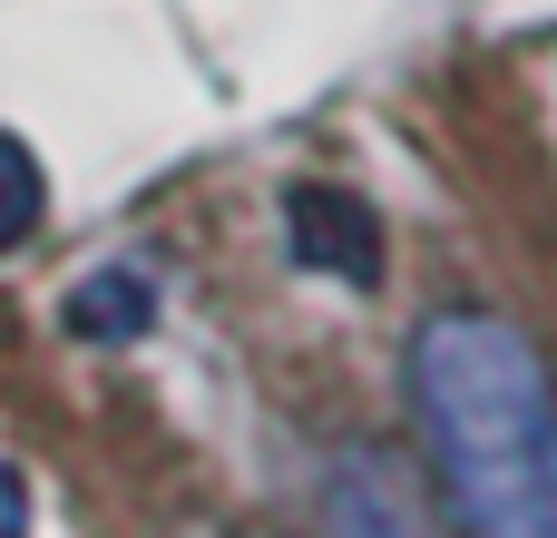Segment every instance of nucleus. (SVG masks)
<instances>
[{"label": "nucleus", "instance_id": "nucleus-1", "mask_svg": "<svg viewBox=\"0 0 557 538\" xmlns=\"http://www.w3.org/2000/svg\"><path fill=\"white\" fill-rule=\"evenodd\" d=\"M411 392L470 538H557V402L519 323L441 314L411 353Z\"/></svg>", "mask_w": 557, "mask_h": 538}, {"label": "nucleus", "instance_id": "nucleus-2", "mask_svg": "<svg viewBox=\"0 0 557 538\" xmlns=\"http://www.w3.org/2000/svg\"><path fill=\"white\" fill-rule=\"evenodd\" d=\"M284 235L313 274H343V284H372L382 274V216L352 196V186H294L284 196Z\"/></svg>", "mask_w": 557, "mask_h": 538}, {"label": "nucleus", "instance_id": "nucleus-3", "mask_svg": "<svg viewBox=\"0 0 557 538\" xmlns=\"http://www.w3.org/2000/svg\"><path fill=\"white\" fill-rule=\"evenodd\" d=\"M147 314H157L147 265H98V274L69 294V333H78V343H137Z\"/></svg>", "mask_w": 557, "mask_h": 538}, {"label": "nucleus", "instance_id": "nucleus-4", "mask_svg": "<svg viewBox=\"0 0 557 538\" xmlns=\"http://www.w3.org/2000/svg\"><path fill=\"white\" fill-rule=\"evenodd\" d=\"M333 538H431V529L411 519V500L382 461H343L333 470Z\"/></svg>", "mask_w": 557, "mask_h": 538}, {"label": "nucleus", "instance_id": "nucleus-5", "mask_svg": "<svg viewBox=\"0 0 557 538\" xmlns=\"http://www.w3.org/2000/svg\"><path fill=\"white\" fill-rule=\"evenodd\" d=\"M29 225H39V157L0 127V255H10Z\"/></svg>", "mask_w": 557, "mask_h": 538}, {"label": "nucleus", "instance_id": "nucleus-6", "mask_svg": "<svg viewBox=\"0 0 557 538\" xmlns=\"http://www.w3.org/2000/svg\"><path fill=\"white\" fill-rule=\"evenodd\" d=\"M0 538H29V480L0 461Z\"/></svg>", "mask_w": 557, "mask_h": 538}]
</instances>
